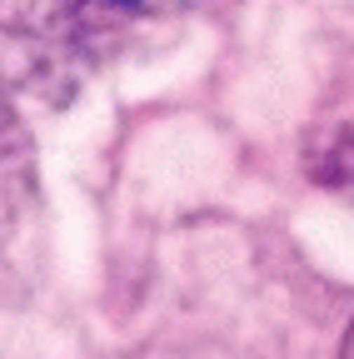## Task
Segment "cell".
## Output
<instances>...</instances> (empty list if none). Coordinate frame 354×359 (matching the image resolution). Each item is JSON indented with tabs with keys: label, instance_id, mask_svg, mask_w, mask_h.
<instances>
[{
	"label": "cell",
	"instance_id": "6da1fadb",
	"mask_svg": "<svg viewBox=\"0 0 354 359\" xmlns=\"http://www.w3.org/2000/svg\"><path fill=\"white\" fill-rule=\"evenodd\" d=\"M190 6L195 0H0V30L50 50H95Z\"/></svg>",
	"mask_w": 354,
	"mask_h": 359
},
{
	"label": "cell",
	"instance_id": "7a4b0ae2",
	"mask_svg": "<svg viewBox=\"0 0 354 359\" xmlns=\"http://www.w3.org/2000/svg\"><path fill=\"white\" fill-rule=\"evenodd\" d=\"M299 165L309 175V185H320L329 195L354 200V120H334L304 135Z\"/></svg>",
	"mask_w": 354,
	"mask_h": 359
},
{
	"label": "cell",
	"instance_id": "3957f363",
	"mask_svg": "<svg viewBox=\"0 0 354 359\" xmlns=\"http://www.w3.org/2000/svg\"><path fill=\"white\" fill-rule=\"evenodd\" d=\"M20 135H25V130H20L15 110H11V95H6V85H0V160L20 150Z\"/></svg>",
	"mask_w": 354,
	"mask_h": 359
},
{
	"label": "cell",
	"instance_id": "277c9868",
	"mask_svg": "<svg viewBox=\"0 0 354 359\" xmlns=\"http://www.w3.org/2000/svg\"><path fill=\"white\" fill-rule=\"evenodd\" d=\"M339 359H354V325H349V334L339 339Z\"/></svg>",
	"mask_w": 354,
	"mask_h": 359
}]
</instances>
